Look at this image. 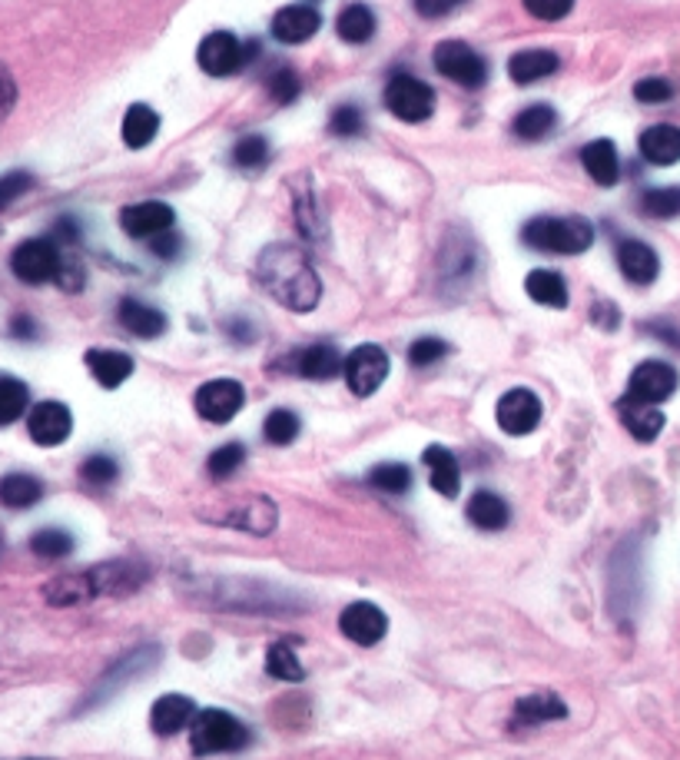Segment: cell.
<instances>
[{
    "label": "cell",
    "instance_id": "cell-1",
    "mask_svg": "<svg viewBox=\"0 0 680 760\" xmlns=\"http://www.w3.org/2000/svg\"><path fill=\"white\" fill-rule=\"evenodd\" d=\"M256 276H259L262 289L292 312H309L322 299L319 272L312 269L309 256L299 247H289V243L266 247L256 262Z\"/></svg>",
    "mask_w": 680,
    "mask_h": 760
},
{
    "label": "cell",
    "instance_id": "cell-2",
    "mask_svg": "<svg viewBox=\"0 0 680 760\" xmlns=\"http://www.w3.org/2000/svg\"><path fill=\"white\" fill-rule=\"evenodd\" d=\"M521 240L541 253L578 256L594 243V227L584 217H538L521 230Z\"/></svg>",
    "mask_w": 680,
    "mask_h": 760
},
{
    "label": "cell",
    "instance_id": "cell-3",
    "mask_svg": "<svg viewBox=\"0 0 680 760\" xmlns=\"http://www.w3.org/2000/svg\"><path fill=\"white\" fill-rule=\"evenodd\" d=\"M246 744H249V731H246L242 721H236L232 714L220 711V708L197 711V718L190 724V748H193V754H200V758L232 754V751H242Z\"/></svg>",
    "mask_w": 680,
    "mask_h": 760
},
{
    "label": "cell",
    "instance_id": "cell-4",
    "mask_svg": "<svg viewBox=\"0 0 680 760\" xmlns=\"http://www.w3.org/2000/svg\"><path fill=\"white\" fill-rule=\"evenodd\" d=\"M386 107L406 123H422L436 113V90L412 73H396L386 87Z\"/></svg>",
    "mask_w": 680,
    "mask_h": 760
},
{
    "label": "cell",
    "instance_id": "cell-5",
    "mask_svg": "<svg viewBox=\"0 0 680 760\" xmlns=\"http://www.w3.org/2000/svg\"><path fill=\"white\" fill-rule=\"evenodd\" d=\"M60 250L53 240H23L13 256H10V269L20 282L27 286H40V282H50L60 276Z\"/></svg>",
    "mask_w": 680,
    "mask_h": 760
},
{
    "label": "cell",
    "instance_id": "cell-6",
    "mask_svg": "<svg viewBox=\"0 0 680 760\" xmlns=\"http://www.w3.org/2000/svg\"><path fill=\"white\" fill-rule=\"evenodd\" d=\"M83 574H87L93 598H120V594H133L147 581V564L130 561V558H117V561L87 568Z\"/></svg>",
    "mask_w": 680,
    "mask_h": 760
},
{
    "label": "cell",
    "instance_id": "cell-7",
    "mask_svg": "<svg viewBox=\"0 0 680 760\" xmlns=\"http://www.w3.org/2000/svg\"><path fill=\"white\" fill-rule=\"evenodd\" d=\"M252 47H246L236 33L229 30H213L203 37L200 50H197V60H200V70L210 73V77H229L236 70H242V63L252 57L249 53Z\"/></svg>",
    "mask_w": 680,
    "mask_h": 760
},
{
    "label": "cell",
    "instance_id": "cell-8",
    "mask_svg": "<svg viewBox=\"0 0 680 760\" xmlns=\"http://www.w3.org/2000/svg\"><path fill=\"white\" fill-rule=\"evenodd\" d=\"M436 70L461 87H481L488 80V63L464 40H442L436 47Z\"/></svg>",
    "mask_w": 680,
    "mask_h": 760
},
{
    "label": "cell",
    "instance_id": "cell-9",
    "mask_svg": "<svg viewBox=\"0 0 680 760\" xmlns=\"http://www.w3.org/2000/svg\"><path fill=\"white\" fill-rule=\"evenodd\" d=\"M678 369L668 366V362H658V359H648L641 362L634 372H631V382H628V396L624 399H634V402H648V406H661L668 402L674 392H678Z\"/></svg>",
    "mask_w": 680,
    "mask_h": 760
},
{
    "label": "cell",
    "instance_id": "cell-10",
    "mask_svg": "<svg viewBox=\"0 0 680 760\" xmlns=\"http://www.w3.org/2000/svg\"><path fill=\"white\" fill-rule=\"evenodd\" d=\"M342 372H346V382L356 396H372L389 376V356L382 346H372V342L359 346L346 356Z\"/></svg>",
    "mask_w": 680,
    "mask_h": 760
},
{
    "label": "cell",
    "instance_id": "cell-11",
    "mask_svg": "<svg viewBox=\"0 0 680 760\" xmlns=\"http://www.w3.org/2000/svg\"><path fill=\"white\" fill-rule=\"evenodd\" d=\"M494 416L508 436H528L541 422V399L531 389H511L498 399Z\"/></svg>",
    "mask_w": 680,
    "mask_h": 760
},
{
    "label": "cell",
    "instance_id": "cell-12",
    "mask_svg": "<svg viewBox=\"0 0 680 760\" xmlns=\"http://www.w3.org/2000/svg\"><path fill=\"white\" fill-rule=\"evenodd\" d=\"M242 402H246V389L236 379H213V382L200 386V392H197V412L217 426H227L242 409Z\"/></svg>",
    "mask_w": 680,
    "mask_h": 760
},
{
    "label": "cell",
    "instance_id": "cell-13",
    "mask_svg": "<svg viewBox=\"0 0 680 760\" xmlns=\"http://www.w3.org/2000/svg\"><path fill=\"white\" fill-rule=\"evenodd\" d=\"M339 628L349 641L356 644H379L389 631V618L379 604L372 601H352L342 614H339Z\"/></svg>",
    "mask_w": 680,
    "mask_h": 760
},
{
    "label": "cell",
    "instance_id": "cell-14",
    "mask_svg": "<svg viewBox=\"0 0 680 760\" xmlns=\"http://www.w3.org/2000/svg\"><path fill=\"white\" fill-rule=\"evenodd\" d=\"M70 429H73V416H70V409L63 402H40L27 416V432L43 449H53V446L67 442Z\"/></svg>",
    "mask_w": 680,
    "mask_h": 760
},
{
    "label": "cell",
    "instance_id": "cell-15",
    "mask_svg": "<svg viewBox=\"0 0 680 760\" xmlns=\"http://www.w3.org/2000/svg\"><path fill=\"white\" fill-rule=\"evenodd\" d=\"M157 661H160V648H153V644H143V648H137V651L123 654V658L110 668V674H103V678H100V684H97V691H93V698H90V701H107V698H110L113 691H120L127 681H133L137 674L150 671Z\"/></svg>",
    "mask_w": 680,
    "mask_h": 760
},
{
    "label": "cell",
    "instance_id": "cell-16",
    "mask_svg": "<svg viewBox=\"0 0 680 760\" xmlns=\"http://www.w3.org/2000/svg\"><path fill=\"white\" fill-rule=\"evenodd\" d=\"M173 210L167 203H157V200H147V203H133L120 213V227L137 237V240H153L160 233H167L173 227Z\"/></svg>",
    "mask_w": 680,
    "mask_h": 760
},
{
    "label": "cell",
    "instance_id": "cell-17",
    "mask_svg": "<svg viewBox=\"0 0 680 760\" xmlns=\"http://www.w3.org/2000/svg\"><path fill=\"white\" fill-rule=\"evenodd\" d=\"M322 27V17L309 3H289L272 17V37L279 43H306Z\"/></svg>",
    "mask_w": 680,
    "mask_h": 760
},
{
    "label": "cell",
    "instance_id": "cell-18",
    "mask_svg": "<svg viewBox=\"0 0 680 760\" xmlns=\"http://www.w3.org/2000/svg\"><path fill=\"white\" fill-rule=\"evenodd\" d=\"M276 506L262 496H246L239 499L236 506L227 508V514L220 518V524H232V528H242L249 534H269L276 528Z\"/></svg>",
    "mask_w": 680,
    "mask_h": 760
},
{
    "label": "cell",
    "instance_id": "cell-19",
    "mask_svg": "<svg viewBox=\"0 0 680 760\" xmlns=\"http://www.w3.org/2000/svg\"><path fill=\"white\" fill-rule=\"evenodd\" d=\"M193 718H197L193 698L163 694V698H157V704H153V711H150V728H153V734H160V738H173V734H180L187 724H193Z\"/></svg>",
    "mask_w": 680,
    "mask_h": 760
},
{
    "label": "cell",
    "instance_id": "cell-20",
    "mask_svg": "<svg viewBox=\"0 0 680 760\" xmlns=\"http://www.w3.org/2000/svg\"><path fill=\"white\" fill-rule=\"evenodd\" d=\"M618 266H621L624 279L634 282V286H651L658 279V272H661L658 253L648 243H641V240H624L618 247Z\"/></svg>",
    "mask_w": 680,
    "mask_h": 760
},
{
    "label": "cell",
    "instance_id": "cell-21",
    "mask_svg": "<svg viewBox=\"0 0 680 760\" xmlns=\"http://www.w3.org/2000/svg\"><path fill=\"white\" fill-rule=\"evenodd\" d=\"M641 157L654 167H674L680 160V127L654 123L641 133Z\"/></svg>",
    "mask_w": 680,
    "mask_h": 760
},
{
    "label": "cell",
    "instance_id": "cell-22",
    "mask_svg": "<svg viewBox=\"0 0 680 760\" xmlns=\"http://www.w3.org/2000/svg\"><path fill=\"white\" fill-rule=\"evenodd\" d=\"M624 429L638 439V442H654L664 432V412L658 406L648 402H634V399H621L618 406Z\"/></svg>",
    "mask_w": 680,
    "mask_h": 760
},
{
    "label": "cell",
    "instance_id": "cell-23",
    "mask_svg": "<svg viewBox=\"0 0 680 760\" xmlns=\"http://www.w3.org/2000/svg\"><path fill=\"white\" fill-rule=\"evenodd\" d=\"M87 369L103 389H117L133 376V359L117 349H90L87 352Z\"/></svg>",
    "mask_w": 680,
    "mask_h": 760
},
{
    "label": "cell",
    "instance_id": "cell-24",
    "mask_svg": "<svg viewBox=\"0 0 680 760\" xmlns=\"http://www.w3.org/2000/svg\"><path fill=\"white\" fill-rule=\"evenodd\" d=\"M120 326L133 332L137 339H157L167 332V316L140 299H123L120 302Z\"/></svg>",
    "mask_w": 680,
    "mask_h": 760
},
{
    "label": "cell",
    "instance_id": "cell-25",
    "mask_svg": "<svg viewBox=\"0 0 680 760\" xmlns=\"http://www.w3.org/2000/svg\"><path fill=\"white\" fill-rule=\"evenodd\" d=\"M581 163L588 170V177L601 187H614L621 177V160H618V147L611 140H594L581 150Z\"/></svg>",
    "mask_w": 680,
    "mask_h": 760
},
{
    "label": "cell",
    "instance_id": "cell-26",
    "mask_svg": "<svg viewBox=\"0 0 680 760\" xmlns=\"http://www.w3.org/2000/svg\"><path fill=\"white\" fill-rule=\"evenodd\" d=\"M422 462L429 466V479H432V489L446 499H454L458 489H461V469H458V459H454L449 449L442 446H429L422 452Z\"/></svg>",
    "mask_w": 680,
    "mask_h": 760
},
{
    "label": "cell",
    "instance_id": "cell-27",
    "mask_svg": "<svg viewBox=\"0 0 680 760\" xmlns=\"http://www.w3.org/2000/svg\"><path fill=\"white\" fill-rule=\"evenodd\" d=\"M342 366H346V359L329 342H316V346H309V349L299 352V372L306 379H316V382L336 379L342 372Z\"/></svg>",
    "mask_w": 680,
    "mask_h": 760
},
{
    "label": "cell",
    "instance_id": "cell-28",
    "mask_svg": "<svg viewBox=\"0 0 680 760\" xmlns=\"http://www.w3.org/2000/svg\"><path fill=\"white\" fill-rule=\"evenodd\" d=\"M558 70V53L551 50H521L508 60V77L514 83H534Z\"/></svg>",
    "mask_w": 680,
    "mask_h": 760
},
{
    "label": "cell",
    "instance_id": "cell-29",
    "mask_svg": "<svg viewBox=\"0 0 680 760\" xmlns=\"http://www.w3.org/2000/svg\"><path fill=\"white\" fill-rule=\"evenodd\" d=\"M468 521L474 524V528H481V531H501L504 524H508V518H511V511H508V506H504V499L501 496H494V492H474L471 499H468Z\"/></svg>",
    "mask_w": 680,
    "mask_h": 760
},
{
    "label": "cell",
    "instance_id": "cell-30",
    "mask_svg": "<svg viewBox=\"0 0 680 760\" xmlns=\"http://www.w3.org/2000/svg\"><path fill=\"white\" fill-rule=\"evenodd\" d=\"M558 718H568V708L554 694H531L514 704V728H524V724L531 728V724H544V721H558Z\"/></svg>",
    "mask_w": 680,
    "mask_h": 760
},
{
    "label": "cell",
    "instance_id": "cell-31",
    "mask_svg": "<svg viewBox=\"0 0 680 760\" xmlns=\"http://www.w3.org/2000/svg\"><path fill=\"white\" fill-rule=\"evenodd\" d=\"M43 499V482L27 472H10L0 479V506L3 508H30Z\"/></svg>",
    "mask_w": 680,
    "mask_h": 760
},
{
    "label": "cell",
    "instance_id": "cell-32",
    "mask_svg": "<svg viewBox=\"0 0 680 760\" xmlns=\"http://www.w3.org/2000/svg\"><path fill=\"white\" fill-rule=\"evenodd\" d=\"M524 289H528V296H531L534 302H541V306H551V309H564V306H568V282H564L558 272H551V269H534V272H528Z\"/></svg>",
    "mask_w": 680,
    "mask_h": 760
},
{
    "label": "cell",
    "instance_id": "cell-33",
    "mask_svg": "<svg viewBox=\"0 0 680 760\" xmlns=\"http://www.w3.org/2000/svg\"><path fill=\"white\" fill-rule=\"evenodd\" d=\"M160 130V117L147 107V103H137L127 110L123 117V143L133 147V150H143Z\"/></svg>",
    "mask_w": 680,
    "mask_h": 760
},
{
    "label": "cell",
    "instance_id": "cell-34",
    "mask_svg": "<svg viewBox=\"0 0 680 760\" xmlns=\"http://www.w3.org/2000/svg\"><path fill=\"white\" fill-rule=\"evenodd\" d=\"M336 30H339V37H342L346 43H366V40H372V33H376V13H372L366 3H349V7L339 13Z\"/></svg>",
    "mask_w": 680,
    "mask_h": 760
},
{
    "label": "cell",
    "instance_id": "cell-35",
    "mask_svg": "<svg viewBox=\"0 0 680 760\" xmlns=\"http://www.w3.org/2000/svg\"><path fill=\"white\" fill-rule=\"evenodd\" d=\"M554 127H558V113H554L548 103H531V107H524V110L514 117V123H511V130H514L521 140H544Z\"/></svg>",
    "mask_w": 680,
    "mask_h": 760
},
{
    "label": "cell",
    "instance_id": "cell-36",
    "mask_svg": "<svg viewBox=\"0 0 680 760\" xmlns=\"http://www.w3.org/2000/svg\"><path fill=\"white\" fill-rule=\"evenodd\" d=\"M27 402H30V392L20 379L0 372V426H10L17 422L23 412H27Z\"/></svg>",
    "mask_w": 680,
    "mask_h": 760
},
{
    "label": "cell",
    "instance_id": "cell-37",
    "mask_svg": "<svg viewBox=\"0 0 680 760\" xmlns=\"http://www.w3.org/2000/svg\"><path fill=\"white\" fill-rule=\"evenodd\" d=\"M369 486L386 496H406L412 489V472L402 462H382L369 472Z\"/></svg>",
    "mask_w": 680,
    "mask_h": 760
},
{
    "label": "cell",
    "instance_id": "cell-38",
    "mask_svg": "<svg viewBox=\"0 0 680 760\" xmlns=\"http://www.w3.org/2000/svg\"><path fill=\"white\" fill-rule=\"evenodd\" d=\"M266 671H269L272 678H279V681H289V684H296V681L306 678V668L299 664V654H296L286 641H279V644L269 648V654H266Z\"/></svg>",
    "mask_w": 680,
    "mask_h": 760
},
{
    "label": "cell",
    "instance_id": "cell-39",
    "mask_svg": "<svg viewBox=\"0 0 680 760\" xmlns=\"http://www.w3.org/2000/svg\"><path fill=\"white\" fill-rule=\"evenodd\" d=\"M641 213L651 220H674L680 217V187H654L641 197Z\"/></svg>",
    "mask_w": 680,
    "mask_h": 760
},
{
    "label": "cell",
    "instance_id": "cell-40",
    "mask_svg": "<svg viewBox=\"0 0 680 760\" xmlns=\"http://www.w3.org/2000/svg\"><path fill=\"white\" fill-rule=\"evenodd\" d=\"M30 548H33V554H40V558H67L70 551H73V534L70 531H63V528H40L33 538H30Z\"/></svg>",
    "mask_w": 680,
    "mask_h": 760
},
{
    "label": "cell",
    "instance_id": "cell-41",
    "mask_svg": "<svg viewBox=\"0 0 680 760\" xmlns=\"http://www.w3.org/2000/svg\"><path fill=\"white\" fill-rule=\"evenodd\" d=\"M262 432H266V439H269L272 446H289V442H296V436H299V416L289 412V409H276V412H269Z\"/></svg>",
    "mask_w": 680,
    "mask_h": 760
},
{
    "label": "cell",
    "instance_id": "cell-42",
    "mask_svg": "<svg viewBox=\"0 0 680 760\" xmlns=\"http://www.w3.org/2000/svg\"><path fill=\"white\" fill-rule=\"evenodd\" d=\"M266 160H269V143H266L262 137H256V133L242 137V140L232 147V163L242 167V170H256V167H262Z\"/></svg>",
    "mask_w": 680,
    "mask_h": 760
},
{
    "label": "cell",
    "instance_id": "cell-43",
    "mask_svg": "<svg viewBox=\"0 0 680 760\" xmlns=\"http://www.w3.org/2000/svg\"><path fill=\"white\" fill-rule=\"evenodd\" d=\"M449 356V342L439 339V336H422L409 346V362L416 369H426V366H436Z\"/></svg>",
    "mask_w": 680,
    "mask_h": 760
},
{
    "label": "cell",
    "instance_id": "cell-44",
    "mask_svg": "<svg viewBox=\"0 0 680 760\" xmlns=\"http://www.w3.org/2000/svg\"><path fill=\"white\" fill-rule=\"evenodd\" d=\"M242 462H246V449H242L239 442H227V446H220V449L210 456L207 469H210V476H213L217 482H223V479H229Z\"/></svg>",
    "mask_w": 680,
    "mask_h": 760
},
{
    "label": "cell",
    "instance_id": "cell-45",
    "mask_svg": "<svg viewBox=\"0 0 680 760\" xmlns=\"http://www.w3.org/2000/svg\"><path fill=\"white\" fill-rule=\"evenodd\" d=\"M362 130H366V120H362V110H359L356 103H342V107L332 110V117H329V133L352 140V137H359Z\"/></svg>",
    "mask_w": 680,
    "mask_h": 760
},
{
    "label": "cell",
    "instance_id": "cell-46",
    "mask_svg": "<svg viewBox=\"0 0 680 760\" xmlns=\"http://www.w3.org/2000/svg\"><path fill=\"white\" fill-rule=\"evenodd\" d=\"M266 90H269V97L276 100V103H292L296 97H299V90H302V83H299V73L296 70H289V67H279L269 80H266Z\"/></svg>",
    "mask_w": 680,
    "mask_h": 760
},
{
    "label": "cell",
    "instance_id": "cell-47",
    "mask_svg": "<svg viewBox=\"0 0 680 760\" xmlns=\"http://www.w3.org/2000/svg\"><path fill=\"white\" fill-rule=\"evenodd\" d=\"M117 476H120V466L110 456H90L80 466V479L87 486H110V482H117Z\"/></svg>",
    "mask_w": 680,
    "mask_h": 760
},
{
    "label": "cell",
    "instance_id": "cell-48",
    "mask_svg": "<svg viewBox=\"0 0 680 760\" xmlns=\"http://www.w3.org/2000/svg\"><path fill=\"white\" fill-rule=\"evenodd\" d=\"M30 187H33V177L30 173H23V170L3 173L0 177V210H7L13 200H20Z\"/></svg>",
    "mask_w": 680,
    "mask_h": 760
},
{
    "label": "cell",
    "instance_id": "cell-49",
    "mask_svg": "<svg viewBox=\"0 0 680 760\" xmlns=\"http://www.w3.org/2000/svg\"><path fill=\"white\" fill-rule=\"evenodd\" d=\"M634 97H638L641 103H664V100L674 97V87H671V80H664V77H644V80H638Z\"/></svg>",
    "mask_w": 680,
    "mask_h": 760
},
{
    "label": "cell",
    "instance_id": "cell-50",
    "mask_svg": "<svg viewBox=\"0 0 680 760\" xmlns=\"http://www.w3.org/2000/svg\"><path fill=\"white\" fill-rule=\"evenodd\" d=\"M521 3H524V10H528L531 17H538V20H561V17H568L571 7H574V0H521Z\"/></svg>",
    "mask_w": 680,
    "mask_h": 760
},
{
    "label": "cell",
    "instance_id": "cell-51",
    "mask_svg": "<svg viewBox=\"0 0 680 760\" xmlns=\"http://www.w3.org/2000/svg\"><path fill=\"white\" fill-rule=\"evenodd\" d=\"M180 250H183V240H180L177 233H170V230L150 240V253L160 256V259H177Z\"/></svg>",
    "mask_w": 680,
    "mask_h": 760
},
{
    "label": "cell",
    "instance_id": "cell-52",
    "mask_svg": "<svg viewBox=\"0 0 680 760\" xmlns=\"http://www.w3.org/2000/svg\"><path fill=\"white\" fill-rule=\"evenodd\" d=\"M461 3H464V0H416V10H419L422 17L436 20V17H446V13L458 10Z\"/></svg>",
    "mask_w": 680,
    "mask_h": 760
},
{
    "label": "cell",
    "instance_id": "cell-53",
    "mask_svg": "<svg viewBox=\"0 0 680 760\" xmlns=\"http://www.w3.org/2000/svg\"><path fill=\"white\" fill-rule=\"evenodd\" d=\"M591 319H594L601 329H618V322H621V312H618V306H614V302H594V309H591Z\"/></svg>",
    "mask_w": 680,
    "mask_h": 760
},
{
    "label": "cell",
    "instance_id": "cell-54",
    "mask_svg": "<svg viewBox=\"0 0 680 760\" xmlns=\"http://www.w3.org/2000/svg\"><path fill=\"white\" fill-rule=\"evenodd\" d=\"M13 100H17V87H13V77L0 67V123L7 120V113L13 110Z\"/></svg>",
    "mask_w": 680,
    "mask_h": 760
},
{
    "label": "cell",
    "instance_id": "cell-55",
    "mask_svg": "<svg viewBox=\"0 0 680 760\" xmlns=\"http://www.w3.org/2000/svg\"><path fill=\"white\" fill-rule=\"evenodd\" d=\"M10 336L13 339H37V322L30 316H13L10 319Z\"/></svg>",
    "mask_w": 680,
    "mask_h": 760
},
{
    "label": "cell",
    "instance_id": "cell-56",
    "mask_svg": "<svg viewBox=\"0 0 680 760\" xmlns=\"http://www.w3.org/2000/svg\"><path fill=\"white\" fill-rule=\"evenodd\" d=\"M53 233H57V237H60L63 243H77V240H80V227H77V223H73L70 217H63V220H60V223L53 227Z\"/></svg>",
    "mask_w": 680,
    "mask_h": 760
},
{
    "label": "cell",
    "instance_id": "cell-57",
    "mask_svg": "<svg viewBox=\"0 0 680 760\" xmlns=\"http://www.w3.org/2000/svg\"><path fill=\"white\" fill-rule=\"evenodd\" d=\"M648 332H654L658 339H664V342H671L674 349H680V332H678V329H671V326H664V322H651V326H648Z\"/></svg>",
    "mask_w": 680,
    "mask_h": 760
},
{
    "label": "cell",
    "instance_id": "cell-58",
    "mask_svg": "<svg viewBox=\"0 0 680 760\" xmlns=\"http://www.w3.org/2000/svg\"><path fill=\"white\" fill-rule=\"evenodd\" d=\"M0 551H3V534H0Z\"/></svg>",
    "mask_w": 680,
    "mask_h": 760
}]
</instances>
